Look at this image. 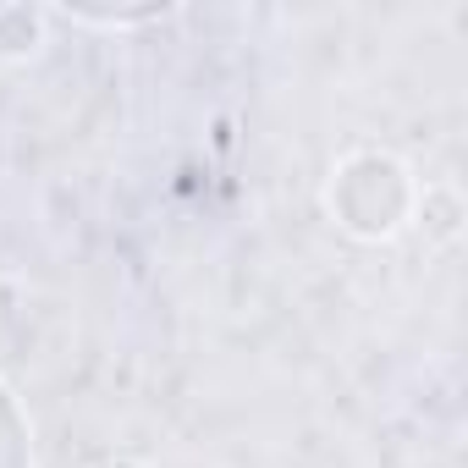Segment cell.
Segmentation results:
<instances>
[{
  "label": "cell",
  "mask_w": 468,
  "mask_h": 468,
  "mask_svg": "<svg viewBox=\"0 0 468 468\" xmlns=\"http://www.w3.org/2000/svg\"><path fill=\"white\" fill-rule=\"evenodd\" d=\"M413 209V182L391 154H353L331 182V215L353 238H391Z\"/></svg>",
  "instance_id": "1"
},
{
  "label": "cell",
  "mask_w": 468,
  "mask_h": 468,
  "mask_svg": "<svg viewBox=\"0 0 468 468\" xmlns=\"http://www.w3.org/2000/svg\"><path fill=\"white\" fill-rule=\"evenodd\" d=\"M0 468H34V446H28V419L17 408V397L0 386Z\"/></svg>",
  "instance_id": "2"
},
{
  "label": "cell",
  "mask_w": 468,
  "mask_h": 468,
  "mask_svg": "<svg viewBox=\"0 0 468 468\" xmlns=\"http://www.w3.org/2000/svg\"><path fill=\"white\" fill-rule=\"evenodd\" d=\"M105 468H133V463H105Z\"/></svg>",
  "instance_id": "3"
}]
</instances>
